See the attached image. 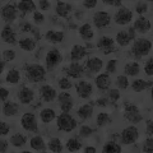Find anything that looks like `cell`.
<instances>
[{
  "label": "cell",
  "mask_w": 153,
  "mask_h": 153,
  "mask_svg": "<svg viewBox=\"0 0 153 153\" xmlns=\"http://www.w3.org/2000/svg\"><path fill=\"white\" fill-rule=\"evenodd\" d=\"M22 126L28 131H36L37 130V121L33 114H25L22 116Z\"/></svg>",
  "instance_id": "cell-6"
},
{
  "label": "cell",
  "mask_w": 153,
  "mask_h": 153,
  "mask_svg": "<svg viewBox=\"0 0 153 153\" xmlns=\"http://www.w3.org/2000/svg\"><path fill=\"white\" fill-rule=\"evenodd\" d=\"M125 117L133 124L139 123L142 120V115L138 111L137 106H134L131 103H125Z\"/></svg>",
  "instance_id": "cell-4"
},
{
  "label": "cell",
  "mask_w": 153,
  "mask_h": 153,
  "mask_svg": "<svg viewBox=\"0 0 153 153\" xmlns=\"http://www.w3.org/2000/svg\"><path fill=\"white\" fill-rule=\"evenodd\" d=\"M107 103H108V100H107V98H105V97L97 100V105H98V106H106Z\"/></svg>",
  "instance_id": "cell-58"
},
{
  "label": "cell",
  "mask_w": 153,
  "mask_h": 153,
  "mask_svg": "<svg viewBox=\"0 0 153 153\" xmlns=\"http://www.w3.org/2000/svg\"><path fill=\"white\" fill-rule=\"evenodd\" d=\"M3 112L7 115V116H13V115H17L18 112V106L17 103L14 102H5L3 106Z\"/></svg>",
  "instance_id": "cell-25"
},
{
  "label": "cell",
  "mask_w": 153,
  "mask_h": 153,
  "mask_svg": "<svg viewBox=\"0 0 153 153\" xmlns=\"http://www.w3.org/2000/svg\"><path fill=\"white\" fill-rule=\"evenodd\" d=\"M103 153H120L121 152V147L116 144L115 142H110V143H106L103 146V149H102Z\"/></svg>",
  "instance_id": "cell-28"
},
{
  "label": "cell",
  "mask_w": 153,
  "mask_h": 153,
  "mask_svg": "<svg viewBox=\"0 0 153 153\" xmlns=\"http://www.w3.org/2000/svg\"><path fill=\"white\" fill-rule=\"evenodd\" d=\"M108 98H110V101H111L112 103H115L119 98H120V92H119L117 89H111L108 92Z\"/></svg>",
  "instance_id": "cell-40"
},
{
  "label": "cell",
  "mask_w": 153,
  "mask_h": 153,
  "mask_svg": "<svg viewBox=\"0 0 153 153\" xmlns=\"http://www.w3.org/2000/svg\"><path fill=\"white\" fill-rule=\"evenodd\" d=\"M151 49H152L151 41L146 40V38H139V40L135 41L131 51L135 56H143V55H147L151 51Z\"/></svg>",
  "instance_id": "cell-3"
},
{
  "label": "cell",
  "mask_w": 153,
  "mask_h": 153,
  "mask_svg": "<svg viewBox=\"0 0 153 153\" xmlns=\"http://www.w3.org/2000/svg\"><path fill=\"white\" fill-rule=\"evenodd\" d=\"M7 147H8V144H7V142H5V140H4V139L0 140V152L4 153V152L7 151Z\"/></svg>",
  "instance_id": "cell-57"
},
{
  "label": "cell",
  "mask_w": 153,
  "mask_h": 153,
  "mask_svg": "<svg viewBox=\"0 0 153 153\" xmlns=\"http://www.w3.org/2000/svg\"><path fill=\"white\" fill-rule=\"evenodd\" d=\"M7 82L12 84H17L19 82V71L17 69L9 70V73L7 75Z\"/></svg>",
  "instance_id": "cell-36"
},
{
  "label": "cell",
  "mask_w": 153,
  "mask_h": 153,
  "mask_svg": "<svg viewBox=\"0 0 153 153\" xmlns=\"http://www.w3.org/2000/svg\"><path fill=\"white\" fill-rule=\"evenodd\" d=\"M40 92H41L42 98H44L46 102H51L52 100H54V98L56 97V92H55V89L52 88V87H50V85H44V87H41Z\"/></svg>",
  "instance_id": "cell-16"
},
{
  "label": "cell",
  "mask_w": 153,
  "mask_h": 153,
  "mask_svg": "<svg viewBox=\"0 0 153 153\" xmlns=\"http://www.w3.org/2000/svg\"><path fill=\"white\" fill-rule=\"evenodd\" d=\"M131 17H133V13L130 9L121 8L120 10L115 14V22H116L117 25H128V23L131 21Z\"/></svg>",
  "instance_id": "cell-7"
},
{
  "label": "cell",
  "mask_w": 153,
  "mask_h": 153,
  "mask_svg": "<svg viewBox=\"0 0 153 153\" xmlns=\"http://www.w3.org/2000/svg\"><path fill=\"white\" fill-rule=\"evenodd\" d=\"M49 149L54 153H60L63 151V146H61V142L59 139H51L50 143H49Z\"/></svg>",
  "instance_id": "cell-34"
},
{
  "label": "cell",
  "mask_w": 153,
  "mask_h": 153,
  "mask_svg": "<svg viewBox=\"0 0 153 153\" xmlns=\"http://www.w3.org/2000/svg\"><path fill=\"white\" fill-rule=\"evenodd\" d=\"M116 65H117L116 60H110L107 63V71L108 73H115V70H116Z\"/></svg>",
  "instance_id": "cell-47"
},
{
  "label": "cell",
  "mask_w": 153,
  "mask_h": 153,
  "mask_svg": "<svg viewBox=\"0 0 153 153\" xmlns=\"http://www.w3.org/2000/svg\"><path fill=\"white\" fill-rule=\"evenodd\" d=\"M108 121H110V119H108L107 114H100L97 116V125L98 126H103L105 124H107Z\"/></svg>",
  "instance_id": "cell-39"
},
{
  "label": "cell",
  "mask_w": 153,
  "mask_h": 153,
  "mask_svg": "<svg viewBox=\"0 0 153 153\" xmlns=\"http://www.w3.org/2000/svg\"><path fill=\"white\" fill-rule=\"evenodd\" d=\"M8 96H9V92L5 88H0V100H1L3 102L5 101V98L8 97Z\"/></svg>",
  "instance_id": "cell-53"
},
{
  "label": "cell",
  "mask_w": 153,
  "mask_h": 153,
  "mask_svg": "<svg viewBox=\"0 0 153 153\" xmlns=\"http://www.w3.org/2000/svg\"><path fill=\"white\" fill-rule=\"evenodd\" d=\"M8 133H9V126L5 123H1L0 124V134H1V135H7Z\"/></svg>",
  "instance_id": "cell-50"
},
{
  "label": "cell",
  "mask_w": 153,
  "mask_h": 153,
  "mask_svg": "<svg viewBox=\"0 0 153 153\" xmlns=\"http://www.w3.org/2000/svg\"><path fill=\"white\" fill-rule=\"evenodd\" d=\"M103 4H108V5H121L120 0H103Z\"/></svg>",
  "instance_id": "cell-55"
},
{
  "label": "cell",
  "mask_w": 153,
  "mask_h": 153,
  "mask_svg": "<svg viewBox=\"0 0 153 153\" xmlns=\"http://www.w3.org/2000/svg\"><path fill=\"white\" fill-rule=\"evenodd\" d=\"M84 153H96V149L93 147H87L84 149Z\"/></svg>",
  "instance_id": "cell-60"
},
{
  "label": "cell",
  "mask_w": 153,
  "mask_h": 153,
  "mask_svg": "<svg viewBox=\"0 0 153 153\" xmlns=\"http://www.w3.org/2000/svg\"><path fill=\"white\" fill-rule=\"evenodd\" d=\"M33 97H35V94H33V91L27 88V87H23L21 88V91H19L18 93V98L19 101H21L23 105H27V103H31Z\"/></svg>",
  "instance_id": "cell-11"
},
{
  "label": "cell",
  "mask_w": 153,
  "mask_h": 153,
  "mask_svg": "<svg viewBox=\"0 0 153 153\" xmlns=\"http://www.w3.org/2000/svg\"><path fill=\"white\" fill-rule=\"evenodd\" d=\"M143 152H148V153H152L153 152V139L149 138V139H147V142L144 143V148H143Z\"/></svg>",
  "instance_id": "cell-46"
},
{
  "label": "cell",
  "mask_w": 153,
  "mask_h": 153,
  "mask_svg": "<svg viewBox=\"0 0 153 153\" xmlns=\"http://www.w3.org/2000/svg\"><path fill=\"white\" fill-rule=\"evenodd\" d=\"M147 131L152 135V133H153V121L152 120H149V121L147 123Z\"/></svg>",
  "instance_id": "cell-59"
},
{
  "label": "cell",
  "mask_w": 153,
  "mask_h": 153,
  "mask_svg": "<svg viewBox=\"0 0 153 153\" xmlns=\"http://www.w3.org/2000/svg\"><path fill=\"white\" fill-rule=\"evenodd\" d=\"M128 36H129V38H130V40H134V38H135V30H134L133 27H130L128 30Z\"/></svg>",
  "instance_id": "cell-56"
},
{
  "label": "cell",
  "mask_w": 153,
  "mask_h": 153,
  "mask_svg": "<svg viewBox=\"0 0 153 153\" xmlns=\"http://www.w3.org/2000/svg\"><path fill=\"white\" fill-rule=\"evenodd\" d=\"M65 71H66V74L73 76V78H78V76H80L83 73V66L76 64V63H73L65 69Z\"/></svg>",
  "instance_id": "cell-18"
},
{
  "label": "cell",
  "mask_w": 153,
  "mask_h": 153,
  "mask_svg": "<svg viewBox=\"0 0 153 153\" xmlns=\"http://www.w3.org/2000/svg\"><path fill=\"white\" fill-rule=\"evenodd\" d=\"M3 69H4V60L1 61V63H0V73L3 71Z\"/></svg>",
  "instance_id": "cell-62"
},
{
  "label": "cell",
  "mask_w": 153,
  "mask_h": 153,
  "mask_svg": "<svg viewBox=\"0 0 153 153\" xmlns=\"http://www.w3.org/2000/svg\"><path fill=\"white\" fill-rule=\"evenodd\" d=\"M110 21H111V18H110L108 13H106V12H97L93 16V22L97 28L107 27L110 25Z\"/></svg>",
  "instance_id": "cell-9"
},
{
  "label": "cell",
  "mask_w": 153,
  "mask_h": 153,
  "mask_svg": "<svg viewBox=\"0 0 153 153\" xmlns=\"http://www.w3.org/2000/svg\"><path fill=\"white\" fill-rule=\"evenodd\" d=\"M59 102L61 105V111L63 112H69V110L73 106L71 102V96L69 93H60L59 94Z\"/></svg>",
  "instance_id": "cell-13"
},
{
  "label": "cell",
  "mask_w": 153,
  "mask_h": 153,
  "mask_svg": "<svg viewBox=\"0 0 153 153\" xmlns=\"http://www.w3.org/2000/svg\"><path fill=\"white\" fill-rule=\"evenodd\" d=\"M92 114H93V107L91 106V105H83V106L78 110V116L82 119H88L92 116Z\"/></svg>",
  "instance_id": "cell-27"
},
{
  "label": "cell",
  "mask_w": 153,
  "mask_h": 153,
  "mask_svg": "<svg viewBox=\"0 0 153 153\" xmlns=\"http://www.w3.org/2000/svg\"><path fill=\"white\" fill-rule=\"evenodd\" d=\"M38 5H40V8L42 9V10H47V9L50 8V3L46 1V0H41V1L38 3Z\"/></svg>",
  "instance_id": "cell-54"
},
{
  "label": "cell",
  "mask_w": 153,
  "mask_h": 153,
  "mask_svg": "<svg viewBox=\"0 0 153 153\" xmlns=\"http://www.w3.org/2000/svg\"><path fill=\"white\" fill-rule=\"evenodd\" d=\"M144 70H146V73H147L148 75H152V74H153V59L148 60V63H147L146 66H144Z\"/></svg>",
  "instance_id": "cell-48"
},
{
  "label": "cell",
  "mask_w": 153,
  "mask_h": 153,
  "mask_svg": "<svg viewBox=\"0 0 153 153\" xmlns=\"http://www.w3.org/2000/svg\"><path fill=\"white\" fill-rule=\"evenodd\" d=\"M71 10V5L69 3H64V1H57L56 3V13L60 17H66Z\"/></svg>",
  "instance_id": "cell-21"
},
{
  "label": "cell",
  "mask_w": 153,
  "mask_h": 153,
  "mask_svg": "<svg viewBox=\"0 0 153 153\" xmlns=\"http://www.w3.org/2000/svg\"><path fill=\"white\" fill-rule=\"evenodd\" d=\"M19 46H21V49L25 50V51H32L36 47V44L33 40H31V38H22V40L19 41Z\"/></svg>",
  "instance_id": "cell-29"
},
{
  "label": "cell",
  "mask_w": 153,
  "mask_h": 153,
  "mask_svg": "<svg viewBox=\"0 0 153 153\" xmlns=\"http://www.w3.org/2000/svg\"><path fill=\"white\" fill-rule=\"evenodd\" d=\"M27 75L31 82L38 83V82H41V80H44V78H45V68L38 64L30 65L27 68Z\"/></svg>",
  "instance_id": "cell-1"
},
{
  "label": "cell",
  "mask_w": 153,
  "mask_h": 153,
  "mask_svg": "<svg viewBox=\"0 0 153 153\" xmlns=\"http://www.w3.org/2000/svg\"><path fill=\"white\" fill-rule=\"evenodd\" d=\"M124 70H125V73L128 75H137L138 73H139V65H138L137 63H129V64L125 65Z\"/></svg>",
  "instance_id": "cell-35"
},
{
  "label": "cell",
  "mask_w": 153,
  "mask_h": 153,
  "mask_svg": "<svg viewBox=\"0 0 153 153\" xmlns=\"http://www.w3.org/2000/svg\"><path fill=\"white\" fill-rule=\"evenodd\" d=\"M135 10L139 13V14H144V13L148 10V5H147L146 3H137Z\"/></svg>",
  "instance_id": "cell-45"
},
{
  "label": "cell",
  "mask_w": 153,
  "mask_h": 153,
  "mask_svg": "<svg viewBox=\"0 0 153 153\" xmlns=\"http://www.w3.org/2000/svg\"><path fill=\"white\" fill-rule=\"evenodd\" d=\"M31 147L35 151H44L45 149V143L41 137H35L31 139Z\"/></svg>",
  "instance_id": "cell-33"
},
{
  "label": "cell",
  "mask_w": 153,
  "mask_h": 153,
  "mask_svg": "<svg viewBox=\"0 0 153 153\" xmlns=\"http://www.w3.org/2000/svg\"><path fill=\"white\" fill-rule=\"evenodd\" d=\"M46 40L54 44H59L64 40V33L63 32H56V31H49L46 33Z\"/></svg>",
  "instance_id": "cell-23"
},
{
  "label": "cell",
  "mask_w": 153,
  "mask_h": 153,
  "mask_svg": "<svg viewBox=\"0 0 153 153\" xmlns=\"http://www.w3.org/2000/svg\"><path fill=\"white\" fill-rule=\"evenodd\" d=\"M134 30H137L138 32H140V33H146L151 30V22L148 21L147 18L144 17H140V18H138L135 23H134Z\"/></svg>",
  "instance_id": "cell-12"
},
{
  "label": "cell",
  "mask_w": 153,
  "mask_h": 153,
  "mask_svg": "<svg viewBox=\"0 0 153 153\" xmlns=\"http://www.w3.org/2000/svg\"><path fill=\"white\" fill-rule=\"evenodd\" d=\"M85 54H87V49H85V47L75 45L73 49H71L70 57H71V60H79V59H82L83 56H85Z\"/></svg>",
  "instance_id": "cell-20"
},
{
  "label": "cell",
  "mask_w": 153,
  "mask_h": 153,
  "mask_svg": "<svg viewBox=\"0 0 153 153\" xmlns=\"http://www.w3.org/2000/svg\"><path fill=\"white\" fill-rule=\"evenodd\" d=\"M26 142H27V138L25 135H22V134H14V135L10 138V143L13 146H16V147L25 146Z\"/></svg>",
  "instance_id": "cell-32"
},
{
  "label": "cell",
  "mask_w": 153,
  "mask_h": 153,
  "mask_svg": "<svg viewBox=\"0 0 153 153\" xmlns=\"http://www.w3.org/2000/svg\"><path fill=\"white\" fill-rule=\"evenodd\" d=\"M116 40H117V42H119V45L126 46V45L129 44V41H130V38H129V36H128V33H126V32L121 31V32H119V33H117Z\"/></svg>",
  "instance_id": "cell-38"
},
{
  "label": "cell",
  "mask_w": 153,
  "mask_h": 153,
  "mask_svg": "<svg viewBox=\"0 0 153 153\" xmlns=\"http://www.w3.org/2000/svg\"><path fill=\"white\" fill-rule=\"evenodd\" d=\"M1 38L8 44H14L16 42V33L10 26H7L1 32Z\"/></svg>",
  "instance_id": "cell-19"
},
{
  "label": "cell",
  "mask_w": 153,
  "mask_h": 153,
  "mask_svg": "<svg viewBox=\"0 0 153 153\" xmlns=\"http://www.w3.org/2000/svg\"><path fill=\"white\" fill-rule=\"evenodd\" d=\"M40 116H41V120L44 123H50V121H52L55 119V112L52 111L51 108H45V110H42L41 111Z\"/></svg>",
  "instance_id": "cell-30"
},
{
  "label": "cell",
  "mask_w": 153,
  "mask_h": 153,
  "mask_svg": "<svg viewBox=\"0 0 153 153\" xmlns=\"http://www.w3.org/2000/svg\"><path fill=\"white\" fill-rule=\"evenodd\" d=\"M96 84H97V87L101 89V91H105L110 87V84H111V80H110V76L107 73L105 74H100L97 78H96Z\"/></svg>",
  "instance_id": "cell-17"
},
{
  "label": "cell",
  "mask_w": 153,
  "mask_h": 153,
  "mask_svg": "<svg viewBox=\"0 0 153 153\" xmlns=\"http://www.w3.org/2000/svg\"><path fill=\"white\" fill-rule=\"evenodd\" d=\"M21 30H22V32H30V31H33V30H32V26H31L28 22L22 23V25H21Z\"/></svg>",
  "instance_id": "cell-51"
},
{
  "label": "cell",
  "mask_w": 153,
  "mask_h": 153,
  "mask_svg": "<svg viewBox=\"0 0 153 153\" xmlns=\"http://www.w3.org/2000/svg\"><path fill=\"white\" fill-rule=\"evenodd\" d=\"M57 126L63 131H71L76 126V121L68 112H63L57 117Z\"/></svg>",
  "instance_id": "cell-2"
},
{
  "label": "cell",
  "mask_w": 153,
  "mask_h": 153,
  "mask_svg": "<svg viewBox=\"0 0 153 153\" xmlns=\"http://www.w3.org/2000/svg\"><path fill=\"white\" fill-rule=\"evenodd\" d=\"M85 66H87V69L89 71H98L102 68V60L97 59V57H92V59H89L85 63Z\"/></svg>",
  "instance_id": "cell-22"
},
{
  "label": "cell",
  "mask_w": 153,
  "mask_h": 153,
  "mask_svg": "<svg viewBox=\"0 0 153 153\" xmlns=\"http://www.w3.org/2000/svg\"><path fill=\"white\" fill-rule=\"evenodd\" d=\"M98 47L101 49V51L103 54H110V52L115 51V45H114V40L110 37H102L101 40L98 41Z\"/></svg>",
  "instance_id": "cell-10"
},
{
  "label": "cell",
  "mask_w": 153,
  "mask_h": 153,
  "mask_svg": "<svg viewBox=\"0 0 153 153\" xmlns=\"http://www.w3.org/2000/svg\"><path fill=\"white\" fill-rule=\"evenodd\" d=\"M66 148H68L69 152H76V151H79L80 142L76 139V138H71V139H69L68 143H66Z\"/></svg>",
  "instance_id": "cell-37"
},
{
  "label": "cell",
  "mask_w": 153,
  "mask_h": 153,
  "mask_svg": "<svg viewBox=\"0 0 153 153\" xmlns=\"http://www.w3.org/2000/svg\"><path fill=\"white\" fill-rule=\"evenodd\" d=\"M79 35L82 36V38H84V40H91V38L93 37V31L88 23H85V25H83L79 28Z\"/></svg>",
  "instance_id": "cell-26"
},
{
  "label": "cell",
  "mask_w": 153,
  "mask_h": 153,
  "mask_svg": "<svg viewBox=\"0 0 153 153\" xmlns=\"http://www.w3.org/2000/svg\"><path fill=\"white\" fill-rule=\"evenodd\" d=\"M138 139V130L134 126L125 128L121 133V140L125 144H133L134 142Z\"/></svg>",
  "instance_id": "cell-5"
},
{
  "label": "cell",
  "mask_w": 153,
  "mask_h": 153,
  "mask_svg": "<svg viewBox=\"0 0 153 153\" xmlns=\"http://www.w3.org/2000/svg\"><path fill=\"white\" fill-rule=\"evenodd\" d=\"M1 16L3 18L5 19V21H13V19H16V16H17V9L14 5L12 4H8L3 8L1 10Z\"/></svg>",
  "instance_id": "cell-15"
},
{
  "label": "cell",
  "mask_w": 153,
  "mask_h": 153,
  "mask_svg": "<svg viewBox=\"0 0 153 153\" xmlns=\"http://www.w3.org/2000/svg\"><path fill=\"white\" fill-rule=\"evenodd\" d=\"M117 85L120 87L121 89H125V88H128V85H129V83H128V78L125 75H120L117 78Z\"/></svg>",
  "instance_id": "cell-42"
},
{
  "label": "cell",
  "mask_w": 153,
  "mask_h": 153,
  "mask_svg": "<svg viewBox=\"0 0 153 153\" xmlns=\"http://www.w3.org/2000/svg\"><path fill=\"white\" fill-rule=\"evenodd\" d=\"M96 4H97V1L96 0H85V1L83 3V5L85 7V8H88V9H92V8H94L96 7Z\"/></svg>",
  "instance_id": "cell-52"
},
{
  "label": "cell",
  "mask_w": 153,
  "mask_h": 153,
  "mask_svg": "<svg viewBox=\"0 0 153 153\" xmlns=\"http://www.w3.org/2000/svg\"><path fill=\"white\" fill-rule=\"evenodd\" d=\"M59 87H60L61 89H69V88H71V83H70L69 79L61 78V79L59 80Z\"/></svg>",
  "instance_id": "cell-43"
},
{
  "label": "cell",
  "mask_w": 153,
  "mask_h": 153,
  "mask_svg": "<svg viewBox=\"0 0 153 153\" xmlns=\"http://www.w3.org/2000/svg\"><path fill=\"white\" fill-rule=\"evenodd\" d=\"M60 63H61V55L56 49H52V50H50L49 52H47V55H46L47 68L51 69V68H54V66L59 65Z\"/></svg>",
  "instance_id": "cell-8"
},
{
  "label": "cell",
  "mask_w": 153,
  "mask_h": 153,
  "mask_svg": "<svg viewBox=\"0 0 153 153\" xmlns=\"http://www.w3.org/2000/svg\"><path fill=\"white\" fill-rule=\"evenodd\" d=\"M76 92L82 98H87L92 93V85L87 82H79V84L76 85Z\"/></svg>",
  "instance_id": "cell-14"
},
{
  "label": "cell",
  "mask_w": 153,
  "mask_h": 153,
  "mask_svg": "<svg viewBox=\"0 0 153 153\" xmlns=\"http://www.w3.org/2000/svg\"><path fill=\"white\" fill-rule=\"evenodd\" d=\"M75 16L78 17V19H82V18H83V13H82V12H76Z\"/></svg>",
  "instance_id": "cell-61"
},
{
  "label": "cell",
  "mask_w": 153,
  "mask_h": 153,
  "mask_svg": "<svg viewBox=\"0 0 153 153\" xmlns=\"http://www.w3.org/2000/svg\"><path fill=\"white\" fill-rule=\"evenodd\" d=\"M35 8H36V5H35L33 1H21V3H18V9L22 13L32 12V10H35Z\"/></svg>",
  "instance_id": "cell-31"
},
{
  "label": "cell",
  "mask_w": 153,
  "mask_h": 153,
  "mask_svg": "<svg viewBox=\"0 0 153 153\" xmlns=\"http://www.w3.org/2000/svg\"><path fill=\"white\" fill-rule=\"evenodd\" d=\"M131 87H133V91H135V92H142L146 88L152 87V82H144L142 79H138V80H134Z\"/></svg>",
  "instance_id": "cell-24"
},
{
  "label": "cell",
  "mask_w": 153,
  "mask_h": 153,
  "mask_svg": "<svg viewBox=\"0 0 153 153\" xmlns=\"http://www.w3.org/2000/svg\"><path fill=\"white\" fill-rule=\"evenodd\" d=\"M3 57H4L5 61H10L16 57V52H14L13 50H5L3 52Z\"/></svg>",
  "instance_id": "cell-44"
},
{
  "label": "cell",
  "mask_w": 153,
  "mask_h": 153,
  "mask_svg": "<svg viewBox=\"0 0 153 153\" xmlns=\"http://www.w3.org/2000/svg\"><path fill=\"white\" fill-rule=\"evenodd\" d=\"M92 133H93L92 128H91V126H87V125H83L82 128H80V130H79V135H80V137L87 138V137L91 135Z\"/></svg>",
  "instance_id": "cell-41"
},
{
  "label": "cell",
  "mask_w": 153,
  "mask_h": 153,
  "mask_svg": "<svg viewBox=\"0 0 153 153\" xmlns=\"http://www.w3.org/2000/svg\"><path fill=\"white\" fill-rule=\"evenodd\" d=\"M33 21H35L36 23H38V25H40V23H42V22L45 21V18H44V16H42L41 13L36 12L35 14H33Z\"/></svg>",
  "instance_id": "cell-49"
}]
</instances>
